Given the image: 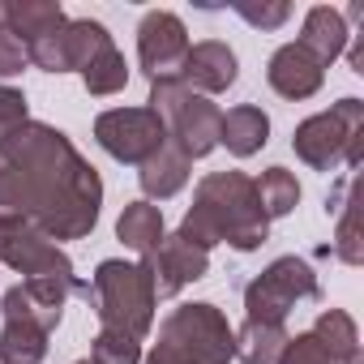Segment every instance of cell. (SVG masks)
I'll use <instances>...</instances> for the list:
<instances>
[{
	"mask_svg": "<svg viewBox=\"0 0 364 364\" xmlns=\"http://www.w3.org/2000/svg\"><path fill=\"white\" fill-rule=\"evenodd\" d=\"M103 180L77 146L39 120L0 137V215L35 223L52 245L95 232Z\"/></svg>",
	"mask_w": 364,
	"mask_h": 364,
	"instance_id": "1",
	"label": "cell"
},
{
	"mask_svg": "<svg viewBox=\"0 0 364 364\" xmlns=\"http://www.w3.org/2000/svg\"><path fill=\"white\" fill-rule=\"evenodd\" d=\"M266 232H270V219L262 215L253 176H245V171H210L193 193L189 215L180 219V236L193 240L206 253L215 245L253 253L257 245H266Z\"/></svg>",
	"mask_w": 364,
	"mask_h": 364,
	"instance_id": "2",
	"label": "cell"
},
{
	"mask_svg": "<svg viewBox=\"0 0 364 364\" xmlns=\"http://www.w3.org/2000/svg\"><path fill=\"white\" fill-rule=\"evenodd\" d=\"M86 300L95 304L103 330H120V334H133V338L150 334L154 309H159L154 279H150L146 262H120V257L99 262Z\"/></svg>",
	"mask_w": 364,
	"mask_h": 364,
	"instance_id": "3",
	"label": "cell"
},
{
	"mask_svg": "<svg viewBox=\"0 0 364 364\" xmlns=\"http://www.w3.org/2000/svg\"><path fill=\"white\" fill-rule=\"evenodd\" d=\"M291 150L300 163L313 171H338V167H360L364 159V103L360 99H338L330 112H317L296 124Z\"/></svg>",
	"mask_w": 364,
	"mask_h": 364,
	"instance_id": "4",
	"label": "cell"
},
{
	"mask_svg": "<svg viewBox=\"0 0 364 364\" xmlns=\"http://www.w3.org/2000/svg\"><path fill=\"white\" fill-rule=\"evenodd\" d=\"M163 124H167V141L185 154L189 163L193 159H206L215 146H219V124H223V112L193 95L180 77H163V82H150V103H146Z\"/></svg>",
	"mask_w": 364,
	"mask_h": 364,
	"instance_id": "5",
	"label": "cell"
},
{
	"mask_svg": "<svg viewBox=\"0 0 364 364\" xmlns=\"http://www.w3.org/2000/svg\"><path fill=\"white\" fill-rule=\"evenodd\" d=\"M154 355L167 364H228L232 326L215 304H180L159 326Z\"/></svg>",
	"mask_w": 364,
	"mask_h": 364,
	"instance_id": "6",
	"label": "cell"
},
{
	"mask_svg": "<svg viewBox=\"0 0 364 364\" xmlns=\"http://www.w3.org/2000/svg\"><path fill=\"white\" fill-rule=\"evenodd\" d=\"M317 296H321V287H317V274L304 257H274L245 287V309H249V321L283 326L300 300H317Z\"/></svg>",
	"mask_w": 364,
	"mask_h": 364,
	"instance_id": "7",
	"label": "cell"
},
{
	"mask_svg": "<svg viewBox=\"0 0 364 364\" xmlns=\"http://www.w3.org/2000/svg\"><path fill=\"white\" fill-rule=\"evenodd\" d=\"M95 141L116 159V163H133L141 167L150 154L163 150L167 141V124L150 112V107H112L95 120Z\"/></svg>",
	"mask_w": 364,
	"mask_h": 364,
	"instance_id": "8",
	"label": "cell"
},
{
	"mask_svg": "<svg viewBox=\"0 0 364 364\" xmlns=\"http://www.w3.org/2000/svg\"><path fill=\"white\" fill-rule=\"evenodd\" d=\"M0 262L26 279H77L60 245H52L35 223L0 215Z\"/></svg>",
	"mask_w": 364,
	"mask_h": 364,
	"instance_id": "9",
	"label": "cell"
},
{
	"mask_svg": "<svg viewBox=\"0 0 364 364\" xmlns=\"http://www.w3.org/2000/svg\"><path fill=\"white\" fill-rule=\"evenodd\" d=\"M189 56V31L176 14L167 9H150L137 26V60L146 69L150 82L163 77H180V65Z\"/></svg>",
	"mask_w": 364,
	"mask_h": 364,
	"instance_id": "10",
	"label": "cell"
},
{
	"mask_svg": "<svg viewBox=\"0 0 364 364\" xmlns=\"http://www.w3.org/2000/svg\"><path fill=\"white\" fill-rule=\"evenodd\" d=\"M146 270L154 279V296H176V291H185L189 283L206 279L210 253L176 232V236H163V245L146 257Z\"/></svg>",
	"mask_w": 364,
	"mask_h": 364,
	"instance_id": "11",
	"label": "cell"
},
{
	"mask_svg": "<svg viewBox=\"0 0 364 364\" xmlns=\"http://www.w3.org/2000/svg\"><path fill=\"white\" fill-rule=\"evenodd\" d=\"M240 65H236V52L219 39H202V43H189V56L180 65V82H185L193 95H223L232 82H236Z\"/></svg>",
	"mask_w": 364,
	"mask_h": 364,
	"instance_id": "12",
	"label": "cell"
},
{
	"mask_svg": "<svg viewBox=\"0 0 364 364\" xmlns=\"http://www.w3.org/2000/svg\"><path fill=\"white\" fill-rule=\"evenodd\" d=\"M266 82H270V90H274V95H283V99L300 103V99H313V95L321 90L326 69H321V65H317L300 43H283V48L270 56V65H266Z\"/></svg>",
	"mask_w": 364,
	"mask_h": 364,
	"instance_id": "13",
	"label": "cell"
},
{
	"mask_svg": "<svg viewBox=\"0 0 364 364\" xmlns=\"http://www.w3.org/2000/svg\"><path fill=\"white\" fill-rule=\"evenodd\" d=\"M347 39H351V31H347L343 9L313 5V9L304 14V26H300V39H296V43L326 69V65H334V60L347 52Z\"/></svg>",
	"mask_w": 364,
	"mask_h": 364,
	"instance_id": "14",
	"label": "cell"
},
{
	"mask_svg": "<svg viewBox=\"0 0 364 364\" xmlns=\"http://www.w3.org/2000/svg\"><path fill=\"white\" fill-rule=\"evenodd\" d=\"M189 171H193V163L180 154L171 141H163V150L141 163L137 180H141V193H146L150 202H167V198H176L180 189L189 185Z\"/></svg>",
	"mask_w": 364,
	"mask_h": 364,
	"instance_id": "15",
	"label": "cell"
},
{
	"mask_svg": "<svg viewBox=\"0 0 364 364\" xmlns=\"http://www.w3.org/2000/svg\"><path fill=\"white\" fill-rule=\"evenodd\" d=\"M270 141V116L257 103H240L219 124V146H228L236 159H253Z\"/></svg>",
	"mask_w": 364,
	"mask_h": 364,
	"instance_id": "16",
	"label": "cell"
},
{
	"mask_svg": "<svg viewBox=\"0 0 364 364\" xmlns=\"http://www.w3.org/2000/svg\"><path fill=\"white\" fill-rule=\"evenodd\" d=\"M163 210L154 206V202H129L124 210H120V219H116V240L124 245V249H133L141 262L163 245Z\"/></svg>",
	"mask_w": 364,
	"mask_h": 364,
	"instance_id": "17",
	"label": "cell"
},
{
	"mask_svg": "<svg viewBox=\"0 0 364 364\" xmlns=\"http://www.w3.org/2000/svg\"><path fill=\"white\" fill-rule=\"evenodd\" d=\"M60 22H65V9L56 5V0H5V18H0V26H5L9 35H18L22 48L43 39Z\"/></svg>",
	"mask_w": 364,
	"mask_h": 364,
	"instance_id": "18",
	"label": "cell"
},
{
	"mask_svg": "<svg viewBox=\"0 0 364 364\" xmlns=\"http://www.w3.org/2000/svg\"><path fill=\"white\" fill-rule=\"evenodd\" d=\"M287 326H274V321H249L240 330H232V360L240 364H274L283 343H287Z\"/></svg>",
	"mask_w": 364,
	"mask_h": 364,
	"instance_id": "19",
	"label": "cell"
},
{
	"mask_svg": "<svg viewBox=\"0 0 364 364\" xmlns=\"http://www.w3.org/2000/svg\"><path fill=\"white\" fill-rule=\"evenodd\" d=\"M309 334L330 351L334 364H355V360H360V330H355L351 313H343V309H326V313L313 321Z\"/></svg>",
	"mask_w": 364,
	"mask_h": 364,
	"instance_id": "20",
	"label": "cell"
},
{
	"mask_svg": "<svg viewBox=\"0 0 364 364\" xmlns=\"http://www.w3.org/2000/svg\"><path fill=\"white\" fill-rule=\"evenodd\" d=\"M253 189H257V206L266 219H283L296 210L300 202V180L287 171V167H266L257 180H253Z\"/></svg>",
	"mask_w": 364,
	"mask_h": 364,
	"instance_id": "21",
	"label": "cell"
},
{
	"mask_svg": "<svg viewBox=\"0 0 364 364\" xmlns=\"http://www.w3.org/2000/svg\"><path fill=\"white\" fill-rule=\"evenodd\" d=\"M48 355V330L31 321H5L0 330V364H43Z\"/></svg>",
	"mask_w": 364,
	"mask_h": 364,
	"instance_id": "22",
	"label": "cell"
},
{
	"mask_svg": "<svg viewBox=\"0 0 364 364\" xmlns=\"http://www.w3.org/2000/svg\"><path fill=\"white\" fill-rule=\"evenodd\" d=\"M82 82H86V90H90L95 99L120 95V90L129 86V65H124V56H120L116 48H107L103 56H95V60L82 69Z\"/></svg>",
	"mask_w": 364,
	"mask_h": 364,
	"instance_id": "23",
	"label": "cell"
},
{
	"mask_svg": "<svg viewBox=\"0 0 364 364\" xmlns=\"http://www.w3.org/2000/svg\"><path fill=\"white\" fill-rule=\"evenodd\" d=\"M0 313H5V321H31V326L48 330V334L60 326V317H56V313H48V309H39L22 283H14L5 296H0Z\"/></svg>",
	"mask_w": 364,
	"mask_h": 364,
	"instance_id": "24",
	"label": "cell"
},
{
	"mask_svg": "<svg viewBox=\"0 0 364 364\" xmlns=\"http://www.w3.org/2000/svg\"><path fill=\"white\" fill-rule=\"evenodd\" d=\"M95 364H141V338L120 334V330H99L90 343Z\"/></svg>",
	"mask_w": 364,
	"mask_h": 364,
	"instance_id": "25",
	"label": "cell"
},
{
	"mask_svg": "<svg viewBox=\"0 0 364 364\" xmlns=\"http://www.w3.org/2000/svg\"><path fill=\"white\" fill-rule=\"evenodd\" d=\"M338 219V232H334V257L347 262V266H360L364 262V245H360V202L351 193V202L334 215Z\"/></svg>",
	"mask_w": 364,
	"mask_h": 364,
	"instance_id": "26",
	"label": "cell"
},
{
	"mask_svg": "<svg viewBox=\"0 0 364 364\" xmlns=\"http://www.w3.org/2000/svg\"><path fill=\"white\" fill-rule=\"evenodd\" d=\"M249 26H257V31H279L287 18H291V5L287 0H262V5H253V0H236L232 5Z\"/></svg>",
	"mask_w": 364,
	"mask_h": 364,
	"instance_id": "27",
	"label": "cell"
},
{
	"mask_svg": "<svg viewBox=\"0 0 364 364\" xmlns=\"http://www.w3.org/2000/svg\"><path fill=\"white\" fill-rule=\"evenodd\" d=\"M274 364H334L330 360V351L304 330V334H296V338H287L283 343V351H279V360Z\"/></svg>",
	"mask_w": 364,
	"mask_h": 364,
	"instance_id": "28",
	"label": "cell"
},
{
	"mask_svg": "<svg viewBox=\"0 0 364 364\" xmlns=\"http://www.w3.org/2000/svg\"><path fill=\"white\" fill-rule=\"evenodd\" d=\"M31 116H26V95L14 90V86H0V137H9L14 129H22Z\"/></svg>",
	"mask_w": 364,
	"mask_h": 364,
	"instance_id": "29",
	"label": "cell"
},
{
	"mask_svg": "<svg viewBox=\"0 0 364 364\" xmlns=\"http://www.w3.org/2000/svg\"><path fill=\"white\" fill-rule=\"evenodd\" d=\"M26 65H31V60H26L22 39H18V35H9L5 26H0V77H18Z\"/></svg>",
	"mask_w": 364,
	"mask_h": 364,
	"instance_id": "30",
	"label": "cell"
},
{
	"mask_svg": "<svg viewBox=\"0 0 364 364\" xmlns=\"http://www.w3.org/2000/svg\"><path fill=\"white\" fill-rule=\"evenodd\" d=\"M0 18H5V0H0Z\"/></svg>",
	"mask_w": 364,
	"mask_h": 364,
	"instance_id": "31",
	"label": "cell"
},
{
	"mask_svg": "<svg viewBox=\"0 0 364 364\" xmlns=\"http://www.w3.org/2000/svg\"><path fill=\"white\" fill-rule=\"evenodd\" d=\"M77 364H95V360H77Z\"/></svg>",
	"mask_w": 364,
	"mask_h": 364,
	"instance_id": "32",
	"label": "cell"
},
{
	"mask_svg": "<svg viewBox=\"0 0 364 364\" xmlns=\"http://www.w3.org/2000/svg\"><path fill=\"white\" fill-rule=\"evenodd\" d=\"M355 364H360V360H355Z\"/></svg>",
	"mask_w": 364,
	"mask_h": 364,
	"instance_id": "33",
	"label": "cell"
}]
</instances>
